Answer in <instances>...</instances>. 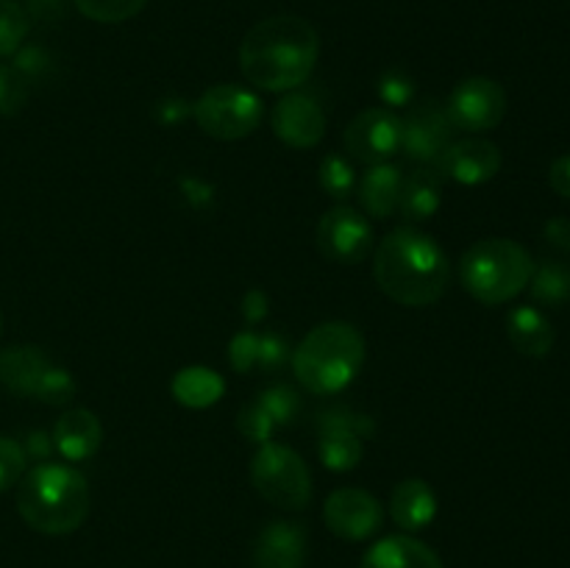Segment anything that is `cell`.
Listing matches in <instances>:
<instances>
[{
  "mask_svg": "<svg viewBox=\"0 0 570 568\" xmlns=\"http://www.w3.org/2000/svg\"><path fill=\"white\" fill-rule=\"evenodd\" d=\"M317 182H321V189L328 198L345 200L356 187V170L343 154H328L321 159Z\"/></svg>",
  "mask_w": 570,
  "mask_h": 568,
  "instance_id": "cell-26",
  "label": "cell"
},
{
  "mask_svg": "<svg viewBox=\"0 0 570 568\" xmlns=\"http://www.w3.org/2000/svg\"><path fill=\"white\" fill-rule=\"evenodd\" d=\"M401 187H404V173L395 165H371L360 182V204L367 217H384L393 215L399 209Z\"/></svg>",
  "mask_w": 570,
  "mask_h": 568,
  "instance_id": "cell-22",
  "label": "cell"
},
{
  "mask_svg": "<svg viewBox=\"0 0 570 568\" xmlns=\"http://www.w3.org/2000/svg\"><path fill=\"white\" fill-rule=\"evenodd\" d=\"M104 443V427L92 410H67L53 427V449L65 460L81 462L98 454Z\"/></svg>",
  "mask_w": 570,
  "mask_h": 568,
  "instance_id": "cell-17",
  "label": "cell"
},
{
  "mask_svg": "<svg viewBox=\"0 0 570 568\" xmlns=\"http://www.w3.org/2000/svg\"><path fill=\"white\" fill-rule=\"evenodd\" d=\"M256 401H259L262 410L271 415V421L276 427H289V423H295V418L301 412V395L289 384H273V388L262 390Z\"/></svg>",
  "mask_w": 570,
  "mask_h": 568,
  "instance_id": "cell-28",
  "label": "cell"
},
{
  "mask_svg": "<svg viewBox=\"0 0 570 568\" xmlns=\"http://www.w3.org/2000/svg\"><path fill=\"white\" fill-rule=\"evenodd\" d=\"M373 278L395 304L429 306L449 290L451 262L438 239L401 226L376 245Z\"/></svg>",
  "mask_w": 570,
  "mask_h": 568,
  "instance_id": "cell-2",
  "label": "cell"
},
{
  "mask_svg": "<svg viewBox=\"0 0 570 568\" xmlns=\"http://www.w3.org/2000/svg\"><path fill=\"white\" fill-rule=\"evenodd\" d=\"M321 56L315 26L298 14H273L256 22L239 45V70L265 92H293L309 81Z\"/></svg>",
  "mask_w": 570,
  "mask_h": 568,
  "instance_id": "cell-1",
  "label": "cell"
},
{
  "mask_svg": "<svg viewBox=\"0 0 570 568\" xmlns=\"http://www.w3.org/2000/svg\"><path fill=\"white\" fill-rule=\"evenodd\" d=\"M534 262L523 245L507 237H488L462 254L460 278L468 293L488 306L507 304L529 287Z\"/></svg>",
  "mask_w": 570,
  "mask_h": 568,
  "instance_id": "cell-5",
  "label": "cell"
},
{
  "mask_svg": "<svg viewBox=\"0 0 570 568\" xmlns=\"http://www.w3.org/2000/svg\"><path fill=\"white\" fill-rule=\"evenodd\" d=\"M443 204V176L438 170H423L410 173L404 178V187H401V200L399 212L404 215V221L423 223L429 217H434V212Z\"/></svg>",
  "mask_w": 570,
  "mask_h": 568,
  "instance_id": "cell-23",
  "label": "cell"
},
{
  "mask_svg": "<svg viewBox=\"0 0 570 568\" xmlns=\"http://www.w3.org/2000/svg\"><path fill=\"white\" fill-rule=\"evenodd\" d=\"M507 337H510V343L515 345L523 356L543 360V356H549V351L554 349L557 334L543 312L534 310V306H515V310L507 315Z\"/></svg>",
  "mask_w": 570,
  "mask_h": 568,
  "instance_id": "cell-21",
  "label": "cell"
},
{
  "mask_svg": "<svg viewBox=\"0 0 570 568\" xmlns=\"http://www.w3.org/2000/svg\"><path fill=\"white\" fill-rule=\"evenodd\" d=\"M50 59L48 53H45L42 48H37V45H31V48H20L17 50V59H14V67L22 72V76L28 78V81H33L37 76H42L45 70H48Z\"/></svg>",
  "mask_w": 570,
  "mask_h": 568,
  "instance_id": "cell-37",
  "label": "cell"
},
{
  "mask_svg": "<svg viewBox=\"0 0 570 568\" xmlns=\"http://www.w3.org/2000/svg\"><path fill=\"white\" fill-rule=\"evenodd\" d=\"M50 365L53 362L37 345H9L0 351V384L14 395H33Z\"/></svg>",
  "mask_w": 570,
  "mask_h": 568,
  "instance_id": "cell-20",
  "label": "cell"
},
{
  "mask_svg": "<svg viewBox=\"0 0 570 568\" xmlns=\"http://www.w3.org/2000/svg\"><path fill=\"white\" fill-rule=\"evenodd\" d=\"M31 31L28 11L17 0H0V59L17 53Z\"/></svg>",
  "mask_w": 570,
  "mask_h": 568,
  "instance_id": "cell-27",
  "label": "cell"
},
{
  "mask_svg": "<svg viewBox=\"0 0 570 568\" xmlns=\"http://www.w3.org/2000/svg\"><path fill=\"white\" fill-rule=\"evenodd\" d=\"M28 6L42 20H59V17H65V0H28Z\"/></svg>",
  "mask_w": 570,
  "mask_h": 568,
  "instance_id": "cell-41",
  "label": "cell"
},
{
  "mask_svg": "<svg viewBox=\"0 0 570 568\" xmlns=\"http://www.w3.org/2000/svg\"><path fill=\"white\" fill-rule=\"evenodd\" d=\"M17 512L42 535H70L89 516V484L81 471L61 462H42L20 479Z\"/></svg>",
  "mask_w": 570,
  "mask_h": 568,
  "instance_id": "cell-3",
  "label": "cell"
},
{
  "mask_svg": "<svg viewBox=\"0 0 570 568\" xmlns=\"http://www.w3.org/2000/svg\"><path fill=\"white\" fill-rule=\"evenodd\" d=\"M76 379H72L70 371L65 368H56L50 365L45 371V376L39 379L37 390H33V399L45 401L50 407H61V404H70L76 399Z\"/></svg>",
  "mask_w": 570,
  "mask_h": 568,
  "instance_id": "cell-30",
  "label": "cell"
},
{
  "mask_svg": "<svg viewBox=\"0 0 570 568\" xmlns=\"http://www.w3.org/2000/svg\"><path fill=\"white\" fill-rule=\"evenodd\" d=\"M237 429L243 432V438L250 440V443L262 445L273 438V432H276V423H273L271 415L262 410L259 401H250V404H245L243 410H239Z\"/></svg>",
  "mask_w": 570,
  "mask_h": 568,
  "instance_id": "cell-34",
  "label": "cell"
},
{
  "mask_svg": "<svg viewBox=\"0 0 570 568\" xmlns=\"http://www.w3.org/2000/svg\"><path fill=\"white\" fill-rule=\"evenodd\" d=\"M306 529L295 521H273L256 538L250 568H304Z\"/></svg>",
  "mask_w": 570,
  "mask_h": 568,
  "instance_id": "cell-16",
  "label": "cell"
},
{
  "mask_svg": "<svg viewBox=\"0 0 570 568\" xmlns=\"http://www.w3.org/2000/svg\"><path fill=\"white\" fill-rule=\"evenodd\" d=\"M0 332H3V315H0Z\"/></svg>",
  "mask_w": 570,
  "mask_h": 568,
  "instance_id": "cell-43",
  "label": "cell"
},
{
  "mask_svg": "<svg viewBox=\"0 0 570 568\" xmlns=\"http://www.w3.org/2000/svg\"><path fill=\"white\" fill-rule=\"evenodd\" d=\"M454 126H451L445 106L415 104L406 117H401V148L412 161L438 165L443 150L454 143Z\"/></svg>",
  "mask_w": 570,
  "mask_h": 568,
  "instance_id": "cell-13",
  "label": "cell"
},
{
  "mask_svg": "<svg viewBox=\"0 0 570 568\" xmlns=\"http://www.w3.org/2000/svg\"><path fill=\"white\" fill-rule=\"evenodd\" d=\"M529 293L534 301L549 306H560L570 301V265L560 259L540 262L529 278Z\"/></svg>",
  "mask_w": 570,
  "mask_h": 568,
  "instance_id": "cell-25",
  "label": "cell"
},
{
  "mask_svg": "<svg viewBox=\"0 0 570 568\" xmlns=\"http://www.w3.org/2000/svg\"><path fill=\"white\" fill-rule=\"evenodd\" d=\"M543 234L554 248L570 254V217H551V221L546 223Z\"/></svg>",
  "mask_w": 570,
  "mask_h": 568,
  "instance_id": "cell-39",
  "label": "cell"
},
{
  "mask_svg": "<svg viewBox=\"0 0 570 568\" xmlns=\"http://www.w3.org/2000/svg\"><path fill=\"white\" fill-rule=\"evenodd\" d=\"M28 87L31 81L14 65H0V115H17L26 106Z\"/></svg>",
  "mask_w": 570,
  "mask_h": 568,
  "instance_id": "cell-31",
  "label": "cell"
},
{
  "mask_svg": "<svg viewBox=\"0 0 570 568\" xmlns=\"http://www.w3.org/2000/svg\"><path fill=\"white\" fill-rule=\"evenodd\" d=\"M293 360V345L284 334L278 332H262L259 334V356H256V368L265 373H278L287 362Z\"/></svg>",
  "mask_w": 570,
  "mask_h": 568,
  "instance_id": "cell-33",
  "label": "cell"
},
{
  "mask_svg": "<svg viewBox=\"0 0 570 568\" xmlns=\"http://www.w3.org/2000/svg\"><path fill=\"white\" fill-rule=\"evenodd\" d=\"M379 98L384 100V109H399V106H410L415 100V81L410 72L404 70H387L379 78Z\"/></svg>",
  "mask_w": 570,
  "mask_h": 568,
  "instance_id": "cell-32",
  "label": "cell"
},
{
  "mask_svg": "<svg viewBox=\"0 0 570 568\" xmlns=\"http://www.w3.org/2000/svg\"><path fill=\"white\" fill-rule=\"evenodd\" d=\"M345 154L362 165H384L401 150V117L393 109H365L343 134Z\"/></svg>",
  "mask_w": 570,
  "mask_h": 568,
  "instance_id": "cell-11",
  "label": "cell"
},
{
  "mask_svg": "<svg viewBox=\"0 0 570 568\" xmlns=\"http://www.w3.org/2000/svg\"><path fill=\"white\" fill-rule=\"evenodd\" d=\"M72 3L89 20L115 26V22H126L131 17H137L148 0H72Z\"/></svg>",
  "mask_w": 570,
  "mask_h": 568,
  "instance_id": "cell-29",
  "label": "cell"
},
{
  "mask_svg": "<svg viewBox=\"0 0 570 568\" xmlns=\"http://www.w3.org/2000/svg\"><path fill=\"white\" fill-rule=\"evenodd\" d=\"M193 115L206 137L234 143L259 128L265 104L250 89L237 87V84H217L195 100Z\"/></svg>",
  "mask_w": 570,
  "mask_h": 568,
  "instance_id": "cell-7",
  "label": "cell"
},
{
  "mask_svg": "<svg viewBox=\"0 0 570 568\" xmlns=\"http://www.w3.org/2000/svg\"><path fill=\"white\" fill-rule=\"evenodd\" d=\"M326 527L343 540H367L382 529L384 507L362 488H340L323 505Z\"/></svg>",
  "mask_w": 570,
  "mask_h": 568,
  "instance_id": "cell-12",
  "label": "cell"
},
{
  "mask_svg": "<svg viewBox=\"0 0 570 568\" xmlns=\"http://www.w3.org/2000/svg\"><path fill=\"white\" fill-rule=\"evenodd\" d=\"M48 434L42 432H33L31 440H28V449H31V454L37 457H48L50 454V443H48Z\"/></svg>",
  "mask_w": 570,
  "mask_h": 568,
  "instance_id": "cell-42",
  "label": "cell"
},
{
  "mask_svg": "<svg viewBox=\"0 0 570 568\" xmlns=\"http://www.w3.org/2000/svg\"><path fill=\"white\" fill-rule=\"evenodd\" d=\"M373 423L365 415L334 407V410L321 412L317 421V454L328 471H351L362 460V438L371 434Z\"/></svg>",
  "mask_w": 570,
  "mask_h": 568,
  "instance_id": "cell-9",
  "label": "cell"
},
{
  "mask_svg": "<svg viewBox=\"0 0 570 568\" xmlns=\"http://www.w3.org/2000/svg\"><path fill=\"white\" fill-rule=\"evenodd\" d=\"M360 568H443V560L412 535H390L365 551Z\"/></svg>",
  "mask_w": 570,
  "mask_h": 568,
  "instance_id": "cell-18",
  "label": "cell"
},
{
  "mask_svg": "<svg viewBox=\"0 0 570 568\" xmlns=\"http://www.w3.org/2000/svg\"><path fill=\"white\" fill-rule=\"evenodd\" d=\"M256 356H259V332H237L228 345V362L237 373H248L256 368Z\"/></svg>",
  "mask_w": 570,
  "mask_h": 568,
  "instance_id": "cell-36",
  "label": "cell"
},
{
  "mask_svg": "<svg viewBox=\"0 0 570 568\" xmlns=\"http://www.w3.org/2000/svg\"><path fill=\"white\" fill-rule=\"evenodd\" d=\"M295 379L312 395L343 393L365 362V337L345 321L317 323L293 349Z\"/></svg>",
  "mask_w": 570,
  "mask_h": 568,
  "instance_id": "cell-4",
  "label": "cell"
},
{
  "mask_svg": "<svg viewBox=\"0 0 570 568\" xmlns=\"http://www.w3.org/2000/svg\"><path fill=\"white\" fill-rule=\"evenodd\" d=\"M501 170V150L499 145L490 143V139H456L449 148L443 150V156L438 159V173L443 178H451L456 184H465V187H479V184H488L490 178H495V173Z\"/></svg>",
  "mask_w": 570,
  "mask_h": 568,
  "instance_id": "cell-15",
  "label": "cell"
},
{
  "mask_svg": "<svg viewBox=\"0 0 570 568\" xmlns=\"http://www.w3.org/2000/svg\"><path fill=\"white\" fill-rule=\"evenodd\" d=\"M26 462H28L26 449H22L17 440L0 434V493L9 490L11 484L20 482L22 473H26Z\"/></svg>",
  "mask_w": 570,
  "mask_h": 568,
  "instance_id": "cell-35",
  "label": "cell"
},
{
  "mask_svg": "<svg viewBox=\"0 0 570 568\" xmlns=\"http://www.w3.org/2000/svg\"><path fill=\"white\" fill-rule=\"evenodd\" d=\"M170 390L173 395H176L178 404L193 407V410H204V407H212L215 401H220L226 384H223V379L217 376L215 371L195 365V368H184V371H178L176 379H173Z\"/></svg>",
  "mask_w": 570,
  "mask_h": 568,
  "instance_id": "cell-24",
  "label": "cell"
},
{
  "mask_svg": "<svg viewBox=\"0 0 570 568\" xmlns=\"http://www.w3.org/2000/svg\"><path fill=\"white\" fill-rule=\"evenodd\" d=\"M445 115H449L454 131L482 134L499 126L507 115V92L499 81L488 76L465 78L454 87L445 104Z\"/></svg>",
  "mask_w": 570,
  "mask_h": 568,
  "instance_id": "cell-8",
  "label": "cell"
},
{
  "mask_svg": "<svg viewBox=\"0 0 570 568\" xmlns=\"http://www.w3.org/2000/svg\"><path fill=\"white\" fill-rule=\"evenodd\" d=\"M265 315H267L265 293H259V290H250V293L245 295V317H248V323H256V321H262Z\"/></svg>",
  "mask_w": 570,
  "mask_h": 568,
  "instance_id": "cell-40",
  "label": "cell"
},
{
  "mask_svg": "<svg viewBox=\"0 0 570 568\" xmlns=\"http://www.w3.org/2000/svg\"><path fill=\"white\" fill-rule=\"evenodd\" d=\"M390 516L406 532H421L438 518V496L426 479H404L390 496Z\"/></svg>",
  "mask_w": 570,
  "mask_h": 568,
  "instance_id": "cell-19",
  "label": "cell"
},
{
  "mask_svg": "<svg viewBox=\"0 0 570 568\" xmlns=\"http://www.w3.org/2000/svg\"><path fill=\"white\" fill-rule=\"evenodd\" d=\"M273 134L289 148H315L326 134V111L309 92H289L273 106Z\"/></svg>",
  "mask_w": 570,
  "mask_h": 568,
  "instance_id": "cell-14",
  "label": "cell"
},
{
  "mask_svg": "<svg viewBox=\"0 0 570 568\" xmlns=\"http://www.w3.org/2000/svg\"><path fill=\"white\" fill-rule=\"evenodd\" d=\"M549 184L557 195H562V198L570 200V154L551 161Z\"/></svg>",
  "mask_w": 570,
  "mask_h": 568,
  "instance_id": "cell-38",
  "label": "cell"
},
{
  "mask_svg": "<svg viewBox=\"0 0 570 568\" xmlns=\"http://www.w3.org/2000/svg\"><path fill=\"white\" fill-rule=\"evenodd\" d=\"M250 482L256 493L278 510L298 512L312 501V473L298 451L282 443H262L250 460Z\"/></svg>",
  "mask_w": 570,
  "mask_h": 568,
  "instance_id": "cell-6",
  "label": "cell"
},
{
  "mask_svg": "<svg viewBox=\"0 0 570 568\" xmlns=\"http://www.w3.org/2000/svg\"><path fill=\"white\" fill-rule=\"evenodd\" d=\"M317 248L328 262L356 265L373 251V226L360 209L334 206L317 223Z\"/></svg>",
  "mask_w": 570,
  "mask_h": 568,
  "instance_id": "cell-10",
  "label": "cell"
}]
</instances>
